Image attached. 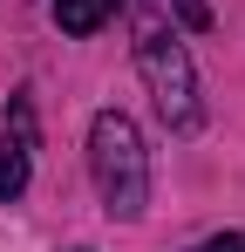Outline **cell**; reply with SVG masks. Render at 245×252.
<instances>
[{
    "instance_id": "6da1fadb",
    "label": "cell",
    "mask_w": 245,
    "mask_h": 252,
    "mask_svg": "<svg viewBox=\"0 0 245 252\" xmlns=\"http://www.w3.org/2000/svg\"><path fill=\"white\" fill-rule=\"evenodd\" d=\"M136 68H143L150 95H157L163 123L177 129V136H191V129L204 123V109H198V68H191L177 28L163 21L157 7H136Z\"/></svg>"
},
{
    "instance_id": "7a4b0ae2",
    "label": "cell",
    "mask_w": 245,
    "mask_h": 252,
    "mask_svg": "<svg viewBox=\"0 0 245 252\" xmlns=\"http://www.w3.org/2000/svg\"><path fill=\"white\" fill-rule=\"evenodd\" d=\"M89 170H95V191L109 218H143L150 205V157H143V136L122 109H102L89 123Z\"/></svg>"
},
{
    "instance_id": "3957f363",
    "label": "cell",
    "mask_w": 245,
    "mask_h": 252,
    "mask_svg": "<svg viewBox=\"0 0 245 252\" xmlns=\"http://www.w3.org/2000/svg\"><path fill=\"white\" fill-rule=\"evenodd\" d=\"M116 14V0H55V28L61 34H95Z\"/></svg>"
},
{
    "instance_id": "277c9868",
    "label": "cell",
    "mask_w": 245,
    "mask_h": 252,
    "mask_svg": "<svg viewBox=\"0 0 245 252\" xmlns=\"http://www.w3.org/2000/svg\"><path fill=\"white\" fill-rule=\"evenodd\" d=\"M21 191H28V143L21 136H0V198L14 205Z\"/></svg>"
},
{
    "instance_id": "5b68a950",
    "label": "cell",
    "mask_w": 245,
    "mask_h": 252,
    "mask_svg": "<svg viewBox=\"0 0 245 252\" xmlns=\"http://www.w3.org/2000/svg\"><path fill=\"white\" fill-rule=\"evenodd\" d=\"M191 252H245V239H239V232H225V239H204V246H191Z\"/></svg>"
},
{
    "instance_id": "8992f818",
    "label": "cell",
    "mask_w": 245,
    "mask_h": 252,
    "mask_svg": "<svg viewBox=\"0 0 245 252\" xmlns=\"http://www.w3.org/2000/svg\"><path fill=\"white\" fill-rule=\"evenodd\" d=\"M177 7H184V21H191V28H204V21H211V7H204V0H177Z\"/></svg>"
}]
</instances>
